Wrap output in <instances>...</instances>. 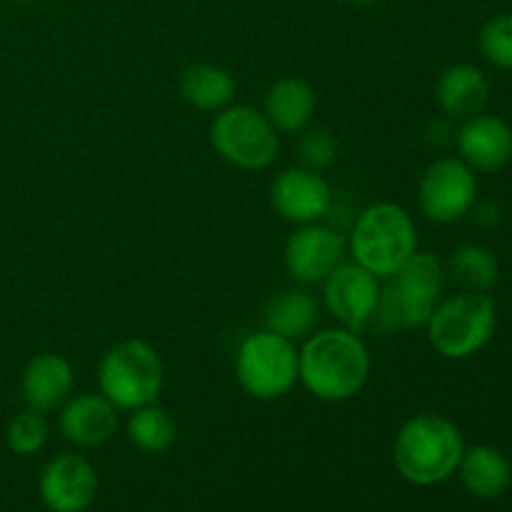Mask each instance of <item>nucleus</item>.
I'll use <instances>...</instances> for the list:
<instances>
[{
	"label": "nucleus",
	"mask_w": 512,
	"mask_h": 512,
	"mask_svg": "<svg viewBox=\"0 0 512 512\" xmlns=\"http://www.w3.org/2000/svg\"><path fill=\"white\" fill-rule=\"evenodd\" d=\"M370 378V353L358 333L328 328L308 335L300 348V383L313 398L345 403L365 388Z\"/></svg>",
	"instance_id": "nucleus-1"
},
{
	"label": "nucleus",
	"mask_w": 512,
	"mask_h": 512,
	"mask_svg": "<svg viewBox=\"0 0 512 512\" xmlns=\"http://www.w3.org/2000/svg\"><path fill=\"white\" fill-rule=\"evenodd\" d=\"M465 440L458 425L440 413H420L405 420L395 435L393 463L410 485L430 488L458 473Z\"/></svg>",
	"instance_id": "nucleus-2"
},
{
	"label": "nucleus",
	"mask_w": 512,
	"mask_h": 512,
	"mask_svg": "<svg viewBox=\"0 0 512 512\" xmlns=\"http://www.w3.org/2000/svg\"><path fill=\"white\" fill-rule=\"evenodd\" d=\"M448 268L433 253H415L393 278L385 280L370 328L380 335L425 328L443 300Z\"/></svg>",
	"instance_id": "nucleus-3"
},
{
	"label": "nucleus",
	"mask_w": 512,
	"mask_h": 512,
	"mask_svg": "<svg viewBox=\"0 0 512 512\" xmlns=\"http://www.w3.org/2000/svg\"><path fill=\"white\" fill-rule=\"evenodd\" d=\"M353 263L388 280L418 253V228L403 205L373 203L358 215L348 240Z\"/></svg>",
	"instance_id": "nucleus-4"
},
{
	"label": "nucleus",
	"mask_w": 512,
	"mask_h": 512,
	"mask_svg": "<svg viewBox=\"0 0 512 512\" xmlns=\"http://www.w3.org/2000/svg\"><path fill=\"white\" fill-rule=\"evenodd\" d=\"M165 365L155 345L140 338H125L103 353L98 363L100 395L118 410H138L158 400L163 390Z\"/></svg>",
	"instance_id": "nucleus-5"
},
{
	"label": "nucleus",
	"mask_w": 512,
	"mask_h": 512,
	"mask_svg": "<svg viewBox=\"0 0 512 512\" xmlns=\"http://www.w3.org/2000/svg\"><path fill=\"white\" fill-rule=\"evenodd\" d=\"M498 328V305L488 293H470L440 300L430 315L428 340L448 360H468L493 340Z\"/></svg>",
	"instance_id": "nucleus-6"
},
{
	"label": "nucleus",
	"mask_w": 512,
	"mask_h": 512,
	"mask_svg": "<svg viewBox=\"0 0 512 512\" xmlns=\"http://www.w3.org/2000/svg\"><path fill=\"white\" fill-rule=\"evenodd\" d=\"M235 380L253 400L285 398L300 383V348L273 330H258L240 343Z\"/></svg>",
	"instance_id": "nucleus-7"
},
{
	"label": "nucleus",
	"mask_w": 512,
	"mask_h": 512,
	"mask_svg": "<svg viewBox=\"0 0 512 512\" xmlns=\"http://www.w3.org/2000/svg\"><path fill=\"white\" fill-rule=\"evenodd\" d=\"M210 143L225 163L240 170H265L280 153V133L263 110L233 105L218 110L210 123Z\"/></svg>",
	"instance_id": "nucleus-8"
},
{
	"label": "nucleus",
	"mask_w": 512,
	"mask_h": 512,
	"mask_svg": "<svg viewBox=\"0 0 512 512\" xmlns=\"http://www.w3.org/2000/svg\"><path fill=\"white\" fill-rule=\"evenodd\" d=\"M478 203V175L455 155L435 158L418 183V205L428 220L453 225L470 215Z\"/></svg>",
	"instance_id": "nucleus-9"
},
{
	"label": "nucleus",
	"mask_w": 512,
	"mask_h": 512,
	"mask_svg": "<svg viewBox=\"0 0 512 512\" xmlns=\"http://www.w3.org/2000/svg\"><path fill=\"white\" fill-rule=\"evenodd\" d=\"M380 290L383 280L375 278L370 270L360 268L358 263H340L323 280V303L343 328L360 335L370 328Z\"/></svg>",
	"instance_id": "nucleus-10"
},
{
	"label": "nucleus",
	"mask_w": 512,
	"mask_h": 512,
	"mask_svg": "<svg viewBox=\"0 0 512 512\" xmlns=\"http://www.w3.org/2000/svg\"><path fill=\"white\" fill-rule=\"evenodd\" d=\"M348 240L320 223L298 225L285 243L283 263L290 278L300 285H323V280L345 263Z\"/></svg>",
	"instance_id": "nucleus-11"
},
{
	"label": "nucleus",
	"mask_w": 512,
	"mask_h": 512,
	"mask_svg": "<svg viewBox=\"0 0 512 512\" xmlns=\"http://www.w3.org/2000/svg\"><path fill=\"white\" fill-rule=\"evenodd\" d=\"M38 490L48 512H85L98 495V473L83 455L60 453L45 463Z\"/></svg>",
	"instance_id": "nucleus-12"
},
{
	"label": "nucleus",
	"mask_w": 512,
	"mask_h": 512,
	"mask_svg": "<svg viewBox=\"0 0 512 512\" xmlns=\"http://www.w3.org/2000/svg\"><path fill=\"white\" fill-rule=\"evenodd\" d=\"M270 205L293 225L320 223L333 205V190L318 170L285 168L270 183Z\"/></svg>",
	"instance_id": "nucleus-13"
},
{
	"label": "nucleus",
	"mask_w": 512,
	"mask_h": 512,
	"mask_svg": "<svg viewBox=\"0 0 512 512\" xmlns=\"http://www.w3.org/2000/svg\"><path fill=\"white\" fill-rule=\"evenodd\" d=\"M455 145L458 158H463L475 173H500L512 163V128L503 118L485 110L463 120Z\"/></svg>",
	"instance_id": "nucleus-14"
},
{
	"label": "nucleus",
	"mask_w": 512,
	"mask_h": 512,
	"mask_svg": "<svg viewBox=\"0 0 512 512\" xmlns=\"http://www.w3.org/2000/svg\"><path fill=\"white\" fill-rule=\"evenodd\" d=\"M58 428L68 443L78 448H100L118 430V408L105 395H70L60 405Z\"/></svg>",
	"instance_id": "nucleus-15"
},
{
	"label": "nucleus",
	"mask_w": 512,
	"mask_h": 512,
	"mask_svg": "<svg viewBox=\"0 0 512 512\" xmlns=\"http://www.w3.org/2000/svg\"><path fill=\"white\" fill-rule=\"evenodd\" d=\"M75 373L68 358L58 353H40L28 360L20 378V395L30 410L53 413L73 395Z\"/></svg>",
	"instance_id": "nucleus-16"
},
{
	"label": "nucleus",
	"mask_w": 512,
	"mask_h": 512,
	"mask_svg": "<svg viewBox=\"0 0 512 512\" xmlns=\"http://www.w3.org/2000/svg\"><path fill=\"white\" fill-rule=\"evenodd\" d=\"M490 98V80L478 65L458 63L443 70L435 83V103L450 120H468L483 113Z\"/></svg>",
	"instance_id": "nucleus-17"
},
{
	"label": "nucleus",
	"mask_w": 512,
	"mask_h": 512,
	"mask_svg": "<svg viewBox=\"0 0 512 512\" xmlns=\"http://www.w3.org/2000/svg\"><path fill=\"white\" fill-rule=\"evenodd\" d=\"M318 100H315V90L305 83L303 78L295 75H285L278 78L265 93L263 113L265 118L273 123L278 133L285 135H300L313 120Z\"/></svg>",
	"instance_id": "nucleus-18"
},
{
	"label": "nucleus",
	"mask_w": 512,
	"mask_h": 512,
	"mask_svg": "<svg viewBox=\"0 0 512 512\" xmlns=\"http://www.w3.org/2000/svg\"><path fill=\"white\" fill-rule=\"evenodd\" d=\"M458 475L470 495L480 500H495L510 488L512 465L503 450L493 445H473L465 448Z\"/></svg>",
	"instance_id": "nucleus-19"
},
{
	"label": "nucleus",
	"mask_w": 512,
	"mask_h": 512,
	"mask_svg": "<svg viewBox=\"0 0 512 512\" xmlns=\"http://www.w3.org/2000/svg\"><path fill=\"white\" fill-rule=\"evenodd\" d=\"M320 320V305L308 290L285 288L268 300L263 313L265 330L283 335L288 340H305L313 335Z\"/></svg>",
	"instance_id": "nucleus-20"
},
{
	"label": "nucleus",
	"mask_w": 512,
	"mask_h": 512,
	"mask_svg": "<svg viewBox=\"0 0 512 512\" xmlns=\"http://www.w3.org/2000/svg\"><path fill=\"white\" fill-rule=\"evenodd\" d=\"M180 98L195 110H218L228 108L235 98V80L225 68L215 63H195L180 73L178 80Z\"/></svg>",
	"instance_id": "nucleus-21"
},
{
	"label": "nucleus",
	"mask_w": 512,
	"mask_h": 512,
	"mask_svg": "<svg viewBox=\"0 0 512 512\" xmlns=\"http://www.w3.org/2000/svg\"><path fill=\"white\" fill-rule=\"evenodd\" d=\"M125 433L128 440L148 455H163L178 440V425H175L173 415L158 403L143 405L138 410H130V418L125 423Z\"/></svg>",
	"instance_id": "nucleus-22"
},
{
	"label": "nucleus",
	"mask_w": 512,
	"mask_h": 512,
	"mask_svg": "<svg viewBox=\"0 0 512 512\" xmlns=\"http://www.w3.org/2000/svg\"><path fill=\"white\" fill-rule=\"evenodd\" d=\"M448 275L470 293H490L500 280V265L493 250L478 243H463L448 260Z\"/></svg>",
	"instance_id": "nucleus-23"
},
{
	"label": "nucleus",
	"mask_w": 512,
	"mask_h": 512,
	"mask_svg": "<svg viewBox=\"0 0 512 512\" xmlns=\"http://www.w3.org/2000/svg\"><path fill=\"white\" fill-rule=\"evenodd\" d=\"M48 420L38 410L25 408L23 413L13 415L5 428V443L20 458H30V455H38L40 450L48 443Z\"/></svg>",
	"instance_id": "nucleus-24"
},
{
	"label": "nucleus",
	"mask_w": 512,
	"mask_h": 512,
	"mask_svg": "<svg viewBox=\"0 0 512 512\" xmlns=\"http://www.w3.org/2000/svg\"><path fill=\"white\" fill-rule=\"evenodd\" d=\"M480 55L498 70H512V13H498L480 28Z\"/></svg>",
	"instance_id": "nucleus-25"
},
{
	"label": "nucleus",
	"mask_w": 512,
	"mask_h": 512,
	"mask_svg": "<svg viewBox=\"0 0 512 512\" xmlns=\"http://www.w3.org/2000/svg\"><path fill=\"white\" fill-rule=\"evenodd\" d=\"M298 155L305 168L320 173V170H328L338 160V140H335V135L328 128H320V125L310 128L308 125L300 133Z\"/></svg>",
	"instance_id": "nucleus-26"
},
{
	"label": "nucleus",
	"mask_w": 512,
	"mask_h": 512,
	"mask_svg": "<svg viewBox=\"0 0 512 512\" xmlns=\"http://www.w3.org/2000/svg\"><path fill=\"white\" fill-rule=\"evenodd\" d=\"M425 135H428V143L438 145V148H445V145L455 143V135H458V130L453 128V120L445 118V115H443V118L430 120Z\"/></svg>",
	"instance_id": "nucleus-27"
},
{
	"label": "nucleus",
	"mask_w": 512,
	"mask_h": 512,
	"mask_svg": "<svg viewBox=\"0 0 512 512\" xmlns=\"http://www.w3.org/2000/svg\"><path fill=\"white\" fill-rule=\"evenodd\" d=\"M470 213H475V220H478V225H483V228H495V225H500V220H503V210L495 203H475V208L470 210Z\"/></svg>",
	"instance_id": "nucleus-28"
},
{
	"label": "nucleus",
	"mask_w": 512,
	"mask_h": 512,
	"mask_svg": "<svg viewBox=\"0 0 512 512\" xmlns=\"http://www.w3.org/2000/svg\"><path fill=\"white\" fill-rule=\"evenodd\" d=\"M348 3H353V5H375V3H380V0H348Z\"/></svg>",
	"instance_id": "nucleus-29"
}]
</instances>
